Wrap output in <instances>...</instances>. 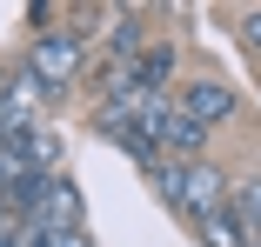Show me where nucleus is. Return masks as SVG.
<instances>
[{
	"instance_id": "nucleus-2",
	"label": "nucleus",
	"mask_w": 261,
	"mask_h": 247,
	"mask_svg": "<svg viewBox=\"0 0 261 247\" xmlns=\"http://www.w3.org/2000/svg\"><path fill=\"white\" fill-rule=\"evenodd\" d=\"M74 74H81V34H74V27L34 34V47H27V80H34V94H61Z\"/></svg>"
},
{
	"instance_id": "nucleus-4",
	"label": "nucleus",
	"mask_w": 261,
	"mask_h": 247,
	"mask_svg": "<svg viewBox=\"0 0 261 247\" xmlns=\"http://www.w3.org/2000/svg\"><path fill=\"white\" fill-rule=\"evenodd\" d=\"M168 74H174V40H147L127 67H114L108 94H168Z\"/></svg>"
},
{
	"instance_id": "nucleus-6",
	"label": "nucleus",
	"mask_w": 261,
	"mask_h": 247,
	"mask_svg": "<svg viewBox=\"0 0 261 247\" xmlns=\"http://www.w3.org/2000/svg\"><path fill=\"white\" fill-rule=\"evenodd\" d=\"M228 207H234V221L248 227V240H261V174L234 180V194H228Z\"/></svg>"
},
{
	"instance_id": "nucleus-7",
	"label": "nucleus",
	"mask_w": 261,
	"mask_h": 247,
	"mask_svg": "<svg viewBox=\"0 0 261 247\" xmlns=\"http://www.w3.org/2000/svg\"><path fill=\"white\" fill-rule=\"evenodd\" d=\"M194 234H201V247H248V227L234 221V207H221L215 221H201Z\"/></svg>"
},
{
	"instance_id": "nucleus-5",
	"label": "nucleus",
	"mask_w": 261,
	"mask_h": 247,
	"mask_svg": "<svg viewBox=\"0 0 261 247\" xmlns=\"http://www.w3.org/2000/svg\"><path fill=\"white\" fill-rule=\"evenodd\" d=\"M181 107H188L201 127H221V120L234 114V87L215 80V74H194V80H181Z\"/></svg>"
},
{
	"instance_id": "nucleus-9",
	"label": "nucleus",
	"mask_w": 261,
	"mask_h": 247,
	"mask_svg": "<svg viewBox=\"0 0 261 247\" xmlns=\"http://www.w3.org/2000/svg\"><path fill=\"white\" fill-rule=\"evenodd\" d=\"M0 247H27L20 240V221H0Z\"/></svg>"
},
{
	"instance_id": "nucleus-1",
	"label": "nucleus",
	"mask_w": 261,
	"mask_h": 247,
	"mask_svg": "<svg viewBox=\"0 0 261 247\" xmlns=\"http://www.w3.org/2000/svg\"><path fill=\"white\" fill-rule=\"evenodd\" d=\"M154 174V194L188 221V227H201V221H215L221 207H228V180H221V167H207V161H154L147 167Z\"/></svg>"
},
{
	"instance_id": "nucleus-3",
	"label": "nucleus",
	"mask_w": 261,
	"mask_h": 247,
	"mask_svg": "<svg viewBox=\"0 0 261 247\" xmlns=\"http://www.w3.org/2000/svg\"><path fill=\"white\" fill-rule=\"evenodd\" d=\"M207 134H215V127H201L181 101H168L161 114H154V154H161V161H201Z\"/></svg>"
},
{
	"instance_id": "nucleus-8",
	"label": "nucleus",
	"mask_w": 261,
	"mask_h": 247,
	"mask_svg": "<svg viewBox=\"0 0 261 247\" xmlns=\"http://www.w3.org/2000/svg\"><path fill=\"white\" fill-rule=\"evenodd\" d=\"M241 40L261 54V7H248V14H241Z\"/></svg>"
}]
</instances>
